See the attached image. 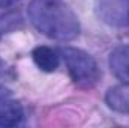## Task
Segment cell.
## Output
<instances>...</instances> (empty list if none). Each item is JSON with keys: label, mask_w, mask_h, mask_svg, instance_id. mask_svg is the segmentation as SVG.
<instances>
[{"label": "cell", "mask_w": 129, "mask_h": 128, "mask_svg": "<svg viewBox=\"0 0 129 128\" xmlns=\"http://www.w3.org/2000/svg\"><path fill=\"white\" fill-rule=\"evenodd\" d=\"M27 14L33 26L51 39L68 42L80 35V20L63 0H32Z\"/></svg>", "instance_id": "cell-1"}, {"label": "cell", "mask_w": 129, "mask_h": 128, "mask_svg": "<svg viewBox=\"0 0 129 128\" xmlns=\"http://www.w3.org/2000/svg\"><path fill=\"white\" fill-rule=\"evenodd\" d=\"M59 53L68 68L72 81L77 86L86 89L96 86V83L101 80V69L96 60L89 53L75 47H64Z\"/></svg>", "instance_id": "cell-2"}, {"label": "cell", "mask_w": 129, "mask_h": 128, "mask_svg": "<svg viewBox=\"0 0 129 128\" xmlns=\"http://www.w3.org/2000/svg\"><path fill=\"white\" fill-rule=\"evenodd\" d=\"M96 17L111 27L129 26V0H95Z\"/></svg>", "instance_id": "cell-3"}, {"label": "cell", "mask_w": 129, "mask_h": 128, "mask_svg": "<svg viewBox=\"0 0 129 128\" xmlns=\"http://www.w3.org/2000/svg\"><path fill=\"white\" fill-rule=\"evenodd\" d=\"M108 63L111 72L123 83L129 86V45L117 47L111 51Z\"/></svg>", "instance_id": "cell-4"}, {"label": "cell", "mask_w": 129, "mask_h": 128, "mask_svg": "<svg viewBox=\"0 0 129 128\" xmlns=\"http://www.w3.org/2000/svg\"><path fill=\"white\" fill-rule=\"evenodd\" d=\"M32 57L36 66L45 72H54L60 65V53L45 45L36 47L32 53Z\"/></svg>", "instance_id": "cell-5"}, {"label": "cell", "mask_w": 129, "mask_h": 128, "mask_svg": "<svg viewBox=\"0 0 129 128\" xmlns=\"http://www.w3.org/2000/svg\"><path fill=\"white\" fill-rule=\"evenodd\" d=\"M24 119V110L20 102L6 99L0 104V128L17 127Z\"/></svg>", "instance_id": "cell-6"}, {"label": "cell", "mask_w": 129, "mask_h": 128, "mask_svg": "<svg viewBox=\"0 0 129 128\" xmlns=\"http://www.w3.org/2000/svg\"><path fill=\"white\" fill-rule=\"evenodd\" d=\"M105 101L111 110L122 115H129V86L123 84L111 88L105 95Z\"/></svg>", "instance_id": "cell-7"}, {"label": "cell", "mask_w": 129, "mask_h": 128, "mask_svg": "<svg viewBox=\"0 0 129 128\" xmlns=\"http://www.w3.org/2000/svg\"><path fill=\"white\" fill-rule=\"evenodd\" d=\"M9 96H11V92H9V89H6L3 84H0V104H2L3 101L9 99Z\"/></svg>", "instance_id": "cell-8"}, {"label": "cell", "mask_w": 129, "mask_h": 128, "mask_svg": "<svg viewBox=\"0 0 129 128\" xmlns=\"http://www.w3.org/2000/svg\"><path fill=\"white\" fill-rule=\"evenodd\" d=\"M18 0H0V9H5V8H9L12 6L14 3H17Z\"/></svg>", "instance_id": "cell-9"}, {"label": "cell", "mask_w": 129, "mask_h": 128, "mask_svg": "<svg viewBox=\"0 0 129 128\" xmlns=\"http://www.w3.org/2000/svg\"><path fill=\"white\" fill-rule=\"evenodd\" d=\"M2 65H3V63H2V60H0V66H2Z\"/></svg>", "instance_id": "cell-10"}]
</instances>
